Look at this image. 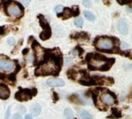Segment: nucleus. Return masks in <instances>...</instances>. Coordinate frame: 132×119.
Instances as JSON below:
<instances>
[{"instance_id":"19","label":"nucleus","mask_w":132,"mask_h":119,"mask_svg":"<svg viewBox=\"0 0 132 119\" xmlns=\"http://www.w3.org/2000/svg\"><path fill=\"white\" fill-rule=\"evenodd\" d=\"M74 23L77 27L81 28L83 25V19L82 18H77L74 20Z\"/></svg>"},{"instance_id":"8","label":"nucleus","mask_w":132,"mask_h":119,"mask_svg":"<svg viewBox=\"0 0 132 119\" xmlns=\"http://www.w3.org/2000/svg\"><path fill=\"white\" fill-rule=\"evenodd\" d=\"M47 84L49 87H63L65 84V83L63 80L58 79V78H51L47 81Z\"/></svg>"},{"instance_id":"18","label":"nucleus","mask_w":132,"mask_h":119,"mask_svg":"<svg viewBox=\"0 0 132 119\" xmlns=\"http://www.w3.org/2000/svg\"><path fill=\"white\" fill-rule=\"evenodd\" d=\"M67 74H68V77L69 78H70L72 80H75L76 79V71L75 70H73V69L69 70L67 72Z\"/></svg>"},{"instance_id":"31","label":"nucleus","mask_w":132,"mask_h":119,"mask_svg":"<svg viewBox=\"0 0 132 119\" xmlns=\"http://www.w3.org/2000/svg\"><path fill=\"white\" fill-rule=\"evenodd\" d=\"M30 3V1H23V4H24V5H25V6H27Z\"/></svg>"},{"instance_id":"30","label":"nucleus","mask_w":132,"mask_h":119,"mask_svg":"<svg viewBox=\"0 0 132 119\" xmlns=\"http://www.w3.org/2000/svg\"><path fill=\"white\" fill-rule=\"evenodd\" d=\"M25 119H33V118H32V115H31L30 114H27L26 117H25Z\"/></svg>"},{"instance_id":"21","label":"nucleus","mask_w":132,"mask_h":119,"mask_svg":"<svg viewBox=\"0 0 132 119\" xmlns=\"http://www.w3.org/2000/svg\"><path fill=\"white\" fill-rule=\"evenodd\" d=\"M82 4L85 7H90L91 5H92V2L91 1H89V0H85V1L82 2Z\"/></svg>"},{"instance_id":"28","label":"nucleus","mask_w":132,"mask_h":119,"mask_svg":"<svg viewBox=\"0 0 132 119\" xmlns=\"http://www.w3.org/2000/svg\"><path fill=\"white\" fill-rule=\"evenodd\" d=\"M28 52H29V49H28V48H26V49H24L23 50V55H26Z\"/></svg>"},{"instance_id":"4","label":"nucleus","mask_w":132,"mask_h":119,"mask_svg":"<svg viewBox=\"0 0 132 119\" xmlns=\"http://www.w3.org/2000/svg\"><path fill=\"white\" fill-rule=\"evenodd\" d=\"M96 46L100 49H111L114 46V42L113 39L109 37H103L98 39L97 42L96 43Z\"/></svg>"},{"instance_id":"5","label":"nucleus","mask_w":132,"mask_h":119,"mask_svg":"<svg viewBox=\"0 0 132 119\" xmlns=\"http://www.w3.org/2000/svg\"><path fill=\"white\" fill-rule=\"evenodd\" d=\"M33 96L34 95L32 90L20 88V91L15 94V98L19 101H27L28 100H30Z\"/></svg>"},{"instance_id":"24","label":"nucleus","mask_w":132,"mask_h":119,"mask_svg":"<svg viewBox=\"0 0 132 119\" xmlns=\"http://www.w3.org/2000/svg\"><path fill=\"white\" fill-rule=\"evenodd\" d=\"M7 42H8V43H9L10 46H13V45L15 44V39H14V38H13V37H10V38L7 39Z\"/></svg>"},{"instance_id":"14","label":"nucleus","mask_w":132,"mask_h":119,"mask_svg":"<svg viewBox=\"0 0 132 119\" xmlns=\"http://www.w3.org/2000/svg\"><path fill=\"white\" fill-rule=\"evenodd\" d=\"M79 116L82 119H92V115L86 111L82 110L79 112Z\"/></svg>"},{"instance_id":"20","label":"nucleus","mask_w":132,"mask_h":119,"mask_svg":"<svg viewBox=\"0 0 132 119\" xmlns=\"http://www.w3.org/2000/svg\"><path fill=\"white\" fill-rule=\"evenodd\" d=\"M6 80L10 81V83L11 81H12V82H15V81H16V74H11L8 75Z\"/></svg>"},{"instance_id":"2","label":"nucleus","mask_w":132,"mask_h":119,"mask_svg":"<svg viewBox=\"0 0 132 119\" xmlns=\"http://www.w3.org/2000/svg\"><path fill=\"white\" fill-rule=\"evenodd\" d=\"M57 66L53 62H48L43 64L41 67H37L35 71L36 76H47V75H57L58 71L57 70Z\"/></svg>"},{"instance_id":"9","label":"nucleus","mask_w":132,"mask_h":119,"mask_svg":"<svg viewBox=\"0 0 132 119\" xmlns=\"http://www.w3.org/2000/svg\"><path fill=\"white\" fill-rule=\"evenodd\" d=\"M118 29L120 31V33L123 35H125L127 33L128 30H129V26L127 23V21H125L124 19H120L118 22Z\"/></svg>"},{"instance_id":"11","label":"nucleus","mask_w":132,"mask_h":119,"mask_svg":"<svg viewBox=\"0 0 132 119\" xmlns=\"http://www.w3.org/2000/svg\"><path fill=\"white\" fill-rule=\"evenodd\" d=\"M51 36V27L46 28L44 29V31L40 34V38L41 40H47Z\"/></svg>"},{"instance_id":"26","label":"nucleus","mask_w":132,"mask_h":119,"mask_svg":"<svg viewBox=\"0 0 132 119\" xmlns=\"http://www.w3.org/2000/svg\"><path fill=\"white\" fill-rule=\"evenodd\" d=\"M10 109H11V107H10L8 108L7 111H6V119H10Z\"/></svg>"},{"instance_id":"29","label":"nucleus","mask_w":132,"mask_h":119,"mask_svg":"<svg viewBox=\"0 0 132 119\" xmlns=\"http://www.w3.org/2000/svg\"><path fill=\"white\" fill-rule=\"evenodd\" d=\"M117 3H120V4H121V5H123V4H127V3H130L131 2H120V1H117Z\"/></svg>"},{"instance_id":"7","label":"nucleus","mask_w":132,"mask_h":119,"mask_svg":"<svg viewBox=\"0 0 132 119\" xmlns=\"http://www.w3.org/2000/svg\"><path fill=\"white\" fill-rule=\"evenodd\" d=\"M10 95V90L4 84H0V98L6 100Z\"/></svg>"},{"instance_id":"32","label":"nucleus","mask_w":132,"mask_h":119,"mask_svg":"<svg viewBox=\"0 0 132 119\" xmlns=\"http://www.w3.org/2000/svg\"><path fill=\"white\" fill-rule=\"evenodd\" d=\"M0 7H1V5H0Z\"/></svg>"},{"instance_id":"27","label":"nucleus","mask_w":132,"mask_h":119,"mask_svg":"<svg viewBox=\"0 0 132 119\" xmlns=\"http://www.w3.org/2000/svg\"><path fill=\"white\" fill-rule=\"evenodd\" d=\"M13 119H22V116H21L20 114L16 113V114H15L13 115Z\"/></svg>"},{"instance_id":"3","label":"nucleus","mask_w":132,"mask_h":119,"mask_svg":"<svg viewBox=\"0 0 132 119\" xmlns=\"http://www.w3.org/2000/svg\"><path fill=\"white\" fill-rule=\"evenodd\" d=\"M20 4L19 3H16V2H12L7 9V13H9V15L16 18L20 17L23 13V9L22 7H20ZM8 15V13H7Z\"/></svg>"},{"instance_id":"23","label":"nucleus","mask_w":132,"mask_h":119,"mask_svg":"<svg viewBox=\"0 0 132 119\" xmlns=\"http://www.w3.org/2000/svg\"><path fill=\"white\" fill-rule=\"evenodd\" d=\"M54 10H55V12H56L57 13H61V11L63 10V6H57L55 7Z\"/></svg>"},{"instance_id":"12","label":"nucleus","mask_w":132,"mask_h":119,"mask_svg":"<svg viewBox=\"0 0 132 119\" xmlns=\"http://www.w3.org/2000/svg\"><path fill=\"white\" fill-rule=\"evenodd\" d=\"M30 110L34 116H38L41 112V107L39 104H34L31 106Z\"/></svg>"},{"instance_id":"16","label":"nucleus","mask_w":132,"mask_h":119,"mask_svg":"<svg viewBox=\"0 0 132 119\" xmlns=\"http://www.w3.org/2000/svg\"><path fill=\"white\" fill-rule=\"evenodd\" d=\"M83 14H84V16H85V17H86V19H88L89 20H91V21L94 20L95 18H96V16H95L91 12L87 11V10H85L84 13H83Z\"/></svg>"},{"instance_id":"6","label":"nucleus","mask_w":132,"mask_h":119,"mask_svg":"<svg viewBox=\"0 0 132 119\" xmlns=\"http://www.w3.org/2000/svg\"><path fill=\"white\" fill-rule=\"evenodd\" d=\"M13 67H14V65L13 62H10L4 59H0V69L1 70L6 72H8V71H12Z\"/></svg>"},{"instance_id":"25","label":"nucleus","mask_w":132,"mask_h":119,"mask_svg":"<svg viewBox=\"0 0 132 119\" xmlns=\"http://www.w3.org/2000/svg\"><path fill=\"white\" fill-rule=\"evenodd\" d=\"M5 29H6V27L5 26H0V35L3 36V35H5Z\"/></svg>"},{"instance_id":"10","label":"nucleus","mask_w":132,"mask_h":119,"mask_svg":"<svg viewBox=\"0 0 132 119\" xmlns=\"http://www.w3.org/2000/svg\"><path fill=\"white\" fill-rule=\"evenodd\" d=\"M100 100L104 104L111 105L113 104V97L108 93H103L100 96Z\"/></svg>"},{"instance_id":"17","label":"nucleus","mask_w":132,"mask_h":119,"mask_svg":"<svg viewBox=\"0 0 132 119\" xmlns=\"http://www.w3.org/2000/svg\"><path fill=\"white\" fill-rule=\"evenodd\" d=\"M111 111H112V114H113V115L115 117H117V118H120V117H122L121 111H119L117 108H116V107H113V108L111 109Z\"/></svg>"},{"instance_id":"22","label":"nucleus","mask_w":132,"mask_h":119,"mask_svg":"<svg viewBox=\"0 0 132 119\" xmlns=\"http://www.w3.org/2000/svg\"><path fill=\"white\" fill-rule=\"evenodd\" d=\"M72 62V61L71 58H65V60H64V64H65V66L71 65Z\"/></svg>"},{"instance_id":"15","label":"nucleus","mask_w":132,"mask_h":119,"mask_svg":"<svg viewBox=\"0 0 132 119\" xmlns=\"http://www.w3.org/2000/svg\"><path fill=\"white\" fill-rule=\"evenodd\" d=\"M64 115L65 119H73V114L70 108H66L64 111Z\"/></svg>"},{"instance_id":"1","label":"nucleus","mask_w":132,"mask_h":119,"mask_svg":"<svg viewBox=\"0 0 132 119\" xmlns=\"http://www.w3.org/2000/svg\"><path fill=\"white\" fill-rule=\"evenodd\" d=\"M89 67L91 70H100L103 71H109L111 65L113 64L115 60L113 58H106L102 55H87Z\"/></svg>"},{"instance_id":"13","label":"nucleus","mask_w":132,"mask_h":119,"mask_svg":"<svg viewBox=\"0 0 132 119\" xmlns=\"http://www.w3.org/2000/svg\"><path fill=\"white\" fill-rule=\"evenodd\" d=\"M74 15L73 13V10L69 8H64V12L62 14V19H67L69 17L72 16Z\"/></svg>"}]
</instances>
